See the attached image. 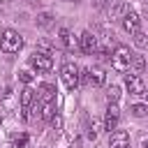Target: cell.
Returning <instances> with one entry per match:
<instances>
[{"label":"cell","instance_id":"5bb4252c","mask_svg":"<svg viewBox=\"0 0 148 148\" xmlns=\"http://www.w3.org/2000/svg\"><path fill=\"white\" fill-rule=\"evenodd\" d=\"M60 42H62V46L65 49H74V37H72V32L67 30V28H60Z\"/></svg>","mask_w":148,"mask_h":148},{"label":"cell","instance_id":"30bf717a","mask_svg":"<svg viewBox=\"0 0 148 148\" xmlns=\"http://www.w3.org/2000/svg\"><path fill=\"white\" fill-rule=\"evenodd\" d=\"M32 102H35V92H32L30 86H25V88L21 90V109H23V118H28V111H30Z\"/></svg>","mask_w":148,"mask_h":148},{"label":"cell","instance_id":"4316f807","mask_svg":"<svg viewBox=\"0 0 148 148\" xmlns=\"http://www.w3.org/2000/svg\"><path fill=\"white\" fill-rule=\"evenodd\" d=\"M143 95H146V99H148V90H146V92H143Z\"/></svg>","mask_w":148,"mask_h":148},{"label":"cell","instance_id":"8992f818","mask_svg":"<svg viewBox=\"0 0 148 148\" xmlns=\"http://www.w3.org/2000/svg\"><path fill=\"white\" fill-rule=\"evenodd\" d=\"M79 46H81L83 53H95V51H97V37H95L90 30H86V32H81V37H79Z\"/></svg>","mask_w":148,"mask_h":148},{"label":"cell","instance_id":"cb8c5ba5","mask_svg":"<svg viewBox=\"0 0 148 148\" xmlns=\"http://www.w3.org/2000/svg\"><path fill=\"white\" fill-rule=\"evenodd\" d=\"M18 79H21L23 83H30V81H32V74H30V72H21V74H18Z\"/></svg>","mask_w":148,"mask_h":148},{"label":"cell","instance_id":"8fae6325","mask_svg":"<svg viewBox=\"0 0 148 148\" xmlns=\"http://www.w3.org/2000/svg\"><path fill=\"white\" fill-rule=\"evenodd\" d=\"M88 81H90V86H104L106 83V74H104V69L102 67H90L88 69Z\"/></svg>","mask_w":148,"mask_h":148},{"label":"cell","instance_id":"9a60e30c","mask_svg":"<svg viewBox=\"0 0 148 148\" xmlns=\"http://www.w3.org/2000/svg\"><path fill=\"white\" fill-rule=\"evenodd\" d=\"M118 99H120V88H118V86H111V88L106 90V102H109V104H116Z\"/></svg>","mask_w":148,"mask_h":148},{"label":"cell","instance_id":"2e32d148","mask_svg":"<svg viewBox=\"0 0 148 148\" xmlns=\"http://www.w3.org/2000/svg\"><path fill=\"white\" fill-rule=\"evenodd\" d=\"M51 21H53V16H51L49 12L37 14V25H39V28H49V25H51Z\"/></svg>","mask_w":148,"mask_h":148},{"label":"cell","instance_id":"277c9868","mask_svg":"<svg viewBox=\"0 0 148 148\" xmlns=\"http://www.w3.org/2000/svg\"><path fill=\"white\" fill-rule=\"evenodd\" d=\"M30 65L37 69V72H49L53 67V58L51 53H44V51H35L32 58H30Z\"/></svg>","mask_w":148,"mask_h":148},{"label":"cell","instance_id":"484cf974","mask_svg":"<svg viewBox=\"0 0 148 148\" xmlns=\"http://www.w3.org/2000/svg\"><path fill=\"white\" fill-rule=\"evenodd\" d=\"M5 2H9V0H0V5H5Z\"/></svg>","mask_w":148,"mask_h":148},{"label":"cell","instance_id":"52a82bcc","mask_svg":"<svg viewBox=\"0 0 148 148\" xmlns=\"http://www.w3.org/2000/svg\"><path fill=\"white\" fill-rule=\"evenodd\" d=\"M130 146V134L125 130H113L109 136V148H127Z\"/></svg>","mask_w":148,"mask_h":148},{"label":"cell","instance_id":"83f0119b","mask_svg":"<svg viewBox=\"0 0 148 148\" xmlns=\"http://www.w3.org/2000/svg\"><path fill=\"white\" fill-rule=\"evenodd\" d=\"M67 2H69V0H67Z\"/></svg>","mask_w":148,"mask_h":148},{"label":"cell","instance_id":"3957f363","mask_svg":"<svg viewBox=\"0 0 148 148\" xmlns=\"http://www.w3.org/2000/svg\"><path fill=\"white\" fill-rule=\"evenodd\" d=\"M60 79H62V83H65L67 90H76V88H79V79H81V69H79V65H74V62H65V65L60 67Z\"/></svg>","mask_w":148,"mask_h":148},{"label":"cell","instance_id":"7a4b0ae2","mask_svg":"<svg viewBox=\"0 0 148 148\" xmlns=\"http://www.w3.org/2000/svg\"><path fill=\"white\" fill-rule=\"evenodd\" d=\"M21 46H23V37H21L16 30L7 28V30L2 32V37H0V51H2V53H18Z\"/></svg>","mask_w":148,"mask_h":148},{"label":"cell","instance_id":"e0dca14e","mask_svg":"<svg viewBox=\"0 0 148 148\" xmlns=\"http://www.w3.org/2000/svg\"><path fill=\"white\" fill-rule=\"evenodd\" d=\"M134 44H136L139 49H146V46H148V35H143L141 30H136V32H134Z\"/></svg>","mask_w":148,"mask_h":148},{"label":"cell","instance_id":"9c48e42d","mask_svg":"<svg viewBox=\"0 0 148 148\" xmlns=\"http://www.w3.org/2000/svg\"><path fill=\"white\" fill-rule=\"evenodd\" d=\"M123 28L134 35V32L141 28V16H139L136 12H125V16H123Z\"/></svg>","mask_w":148,"mask_h":148},{"label":"cell","instance_id":"603a6c76","mask_svg":"<svg viewBox=\"0 0 148 148\" xmlns=\"http://www.w3.org/2000/svg\"><path fill=\"white\" fill-rule=\"evenodd\" d=\"M88 139H92V141L97 139V123H95V120H92L90 127H88Z\"/></svg>","mask_w":148,"mask_h":148},{"label":"cell","instance_id":"ac0fdd59","mask_svg":"<svg viewBox=\"0 0 148 148\" xmlns=\"http://www.w3.org/2000/svg\"><path fill=\"white\" fill-rule=\"evenodd\" d=\"M132 116H136V118L148 116V104H132Z\"/></svg>","mask_w":148,"mask_h":148},{"label":"cell","instance_id":"4fadbf2b","mask_svg":"<svg viewBox=\"0 0 148 148\" xmlns=\"http://www.w3.org/2000/svg\"><path fill=\"white\" fill-rule=\"evenodd\" d=\"M125 12H127V5H125L123 0H118V2L109 9V18H123V16H125Z\"/></svg>","mask_w":148,"mask_h":148},{"label":"cell","instance_id":"d4e9b609","mask_svg":"<svg viewBox=\"0 0 148 148\" xmlns=\"http://www.w3.org/2000/svg\"><path fill=\"white\" fill-rule=\"evenodd\" d=\"M92 2H95V7H104V2H106V0H92Z\"/></svg>","mask_w":148,"mask_h":148},{"label":"cell","instance_id":"7c38bea8","mask_svg":"<svg viewBox=\"0 0 148 148\" xmlns=\"http://www.w3.org/2000/svg\"><path fill=\"white\" fill-rule=\"evenodd\" d=\"M53 113H56V104H53V99H51V102H44V104L39 106V118H42V120H51Z\"/></svg>","mask_w":148,"mask_h":148},{"label":"cell","instance_id":"44dd1931","mask_svg":"<svg viewBox=\"0 0 148 148\" xmlns=\"http://www.w3.org/2000/svg\"><path fill=\"white\" fill-rule=\"evenodd\" d=\"M132 67H134L136 72H141V69L146 67V60H143L141 56H132Z\"/></svg>","mask_w":148,"mask_h":148},{"label":"cell","instance_id":"d6986e66","mask_svg":"<svg viewBox=\"0 0 148 148\" xmlns=\"http://www.w3.org/2000/svg\"><path fill=\"white\" fill-rule=\"evenodd\" d=\"M25 143H28V134H18V136H14L12 148H25Z\"/></svg>","mask_w":148,"mask_h":148},{"label":"cell","instance_id":"ba28073f","mask_svg":"<svg viewBox=\"0 0 148 148\" xmlns=\"http://www.w3.org/2000/svg\"><path fill=\"white\" fill-rule=\"evenodd\" d=\"M118 120H120V109L116 106V104H109V109H106V116H104V130H116L118 127Z\"/></svg>","mask_w":148,"mask_h":148},{"label":"cell","instance_id":"ffe728a7","mask_svg":"<svg viewBox=\"0 0 148 148\" xmlns=\"http://www.w3.org/2000/svg\"><path fill=\"white\" fill-rule=\"evenodd\" d=\"M42 97H44V102H51V99H53V86L44 83V86H42Z\"/></svg>","mask_w":148,"mask_h":148},{"label":"cell","instance_id":"6da1fadb","mask_svg":"<svg viewBox=\"0 0 148 148\" xmlns=\"http://www.w3.org/2000/svg\"><path fill=\"white\" fill-rule=\"evenodd\" d=\"M132 51L127 49V46H123V44H118L116 49H113V53H111V67L116 69V72H127L130 67H132Z\"/></svg>","mask_w":148,"mask_h":148},{"label":"cell","instance_id":"5b68a950","mask_svg":"<svg viewBox=\"0 0 148 148\" xmlns=\"http://www.w3.org/2000/svg\"><path fill=\"white\" fill-rule=\"evenodd\" d=\"M125 86H127V90L132 95H143L146 92V81L141 76H136V74H127L125 76Z\"/></svg>","mask_w":148,"mask_h":148},{"label":"cell","instance_id":"7402d4cb","mask_svg":"<svg viewBox=\"0 0 148 148\" xmlns=\"http://www.w3.org/2000/svg\"><path fill=\"white\" fill-rule=\"evenodd\" d=\"M51 127H53L56 132L62 130V116H60V113H53V118H51Z\"/></svg>","mask_w":148,"mask_h":148}]
</instances>
